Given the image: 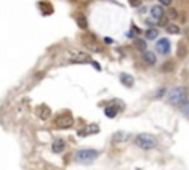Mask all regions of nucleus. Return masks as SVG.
<instances>
[{
    "label": "nucleus",
    "mask_w": 189,
    "mask_h": 170,
    "mask_svg": "<svg viewBox=\"0 0 189 170\" xmlns=\"http://www.w3.org/2000/svg\"><path fill=\"white\" fill-rule=\"evenodd\" d=\"M74 18H75L77 25H78L81 30H86V28H87V19H86V16H84L83 14H75Z\"/></svg>",
    "instance_id": "9d476101"
},
{
    "label": "nucleus",
    "mask_w": 189,
    "mask_h": 170,
    "mask_svg": "<svg viewBox=\"0 0 189 170\" xmlns=\"http://www.w3.org/2000/svg\"><path fill=\"white\" fill-rule=\"evenodd\" d=\"M98 157V151L94 150H78L75 152V160L80 163H90Z\"/></svg>",
    "instance_id": "7ed1b4c3"
},
{
    "label": "nucleus",
    "mask_w": 189,
    "mask_h": 170,
    "mask_svg": "<svg viewBox=\"0 0 189 170\" xmlns=\"http://www.w3.org/2000/svg\"><path fill=\"white\" fill-rule=\"evenodd\" d=\"M186 55H188V48H186L185 41H179V45H177V56L182 59Z\"/></svg>",
    "instance_id": "ddd939ff"
},
{
    "label": "nucleus",
    "mask_w": 189,
    "mask_h": 170,
    "mask_svg": "<svg viewBox=\"0 0 189 170\" xmlns=\"http://www.w3.org/2000/svg\"><path fill=\"white\" fill-rule=\"evenodd\" d=\"M37 114H39V117H40L41 120H46V118L50 117L52 111H50V108H49L47 105H40V107L37 108Z\"/></svg>",
    "instance_id": "6e6552de"
},
{
    "label": "nucleus",
    "mask_w": 189,
    "mask_h": 170,
    "mask_svg": "<svg viewBox=\"0 0 189 170\" xmlns=\"http://www.w3.org/2000/svg\"><path fill=\"white\" fill-rule=\"evenodd\" d=\"M167 31H169L170 34H179L180 33V28L177 27L176 24H169V25H167Z\"/></svg>",
    "instance_id": "a211bd4d"
},
{
    "label": "nucleus",
    "mask_w": 189,
    "mask_h": 170,
    "mask_svg": "<svg viewBox=\"0 0 189 170\" xmlns=\"http://www.w3.org/2000/svg\"><path fill=\"white\" fill-rule=\"evenodd\" d=\"M151 15L154 16V19H161L162 15H164V9L160 5H154L151 7Z\"/></svg>",
    "instance_id": "1a4fd4ad"
},
{
    "label": "nucleus",
    "mask_w": 189,
    "mask_h": 170,
    "mask_svg": "<svg viewBox=\"0 0 189 170\" xmlns=\"http://www.w3.org/2000/svg\"><path fill=\"white\" fill-rule=\"evenodd\" d=\"M158 30H155V28H149V30H146V33H145V36H146V39H149V40H154V39H157L158 37Z\"/></svg>",
    "instance_id": "dca6fc26"
},
{
    "label": "nucleus",
    "mask_w": 189,
    "mask_h": 170,
    "mask_svg": "<svg viewBox=\"0 0 189 170\" xmlns=\"http://www.w3.org/2000/svg\"><path fill=\"white\" fill-rule=\"evenodd\" d=\"M182 111H183V114H186V116L189 117V101H186L182 105Z\"/></svg>",
    "instance_id": "412c9836"
},
{
    "label": "nucleus",
    "mask_w": 189,
    "mask_h": 170,
    "mask_svg": "<svg viewBox=\"0 0 189 170\" xmlns=\"http://www.w3.org/2000/svg\"><path fill=\"white\" fill-rule=\"evenodd\" d=\"M65 148V142L62 141V139H55L53 143H52V150L53 152H62Z\"/></svg>",
    "instance_id": "f8f14e48"
},
{
    "label": "nucleus",
    "mask_w": 189,
    "mask_h": 170,
    "mask_svg": "<svg viewBox=\"0 0 189 170\" xmlns=\"http://www.w3.org/2000/svg\"><path fill=\"white\" fill-rule=\"evenodd\" d=\"M68 55H69L71 62H80V64L90 62V56L87 53H84V52H80V50H69Z\"/></svg>",
    "instance_id": "423d86ee"
},
{
    "label": "nucleus",
    "mask_w": 189,
    "mask_h": 170,
    "mask_svg": "<svg viewBox=\"0 0 189 170\" xmlns=\"http://www.w3.org/2000/svg\"><path fill=\"white\" fill-rule=\"evenodd\" d=\"M167 101L171 105H183L186 102V89L185 87H174L173 90H170Z\"/></svg>",
    "instance_id": "f03ea898"
},
{
    "label": "nucleus",
    "mask_w": 189,
    "mask_h": 170,
    "mask_svg": "<svg viewBox=\"0 0 189 170\" xmlns=\"http://www.w3.org/2000/svg\"><path fill=\"white\" fill-rule=\"evenodd\" d=\"M105 114L109 117V118H114L117 116V108L115 107H107L105 108Z\"/></svg>",
    "instance_id": "f3484780"
},
{
    "label": "nucleus",
    "mask_w": 189,
    "mask_h": 170,
    "mask_svg": "<svg viewBox=\"0 0 189 170\" xmlns=\"http://www.w3.org/2000/svg\"><path fill=\"white\" fill-rule=\"evenodd\" d=\"M143 61L146 62L148 65H154L157 62V58L152 52H145V53H143Z\"/></svg>",
    "instance_id": "4468645a"
},
{
    "label": "nucleus",
    "mask_w": 189,
    "mask_h": 170,
    "mask_svg": "<svg viewBox=\"0 0 189 170\" xmlns=\"http://www.w3.org/2000/svg\"><path fill=\"white\" fill-rule=\"evenodd\" d=\"M171 2H173V0H160V3L164 5V6H170V5H171Z\"/></svg>",
    "instance_id": "4be33fe9"
},
{
    "label": "nucleus",
    "mask_w": 189,
    "mask_h": 170,
    "mask_svg": "<svg viewBox=\"0 0 189 170\" xmlns=\"http://www.w3.org/2000/svg\"><path fill=\"white\" fill-rule=\"evenodd\" d=\"M81 40H83L84 46L87 49L93 50V52H102V48L99 46V43L96 41V37L90 36V34H84V36L81 37Z\"/></svg>",
    "instance_id": "20e7f679"
},
{
    "label": "nucleus",
    "mask_w": 189,
    "mask_h": 170,
    "mask_svg": "<svg viewBox=\"0 0 189 170\" xmlns=\"http://www.w3.org/2000/svg\"><path fill=\"white\" fill-rule=\"evenodd\" d=\"M135 46L139 49V50H145V49H146V43H145V40H139V39H137V40H135Z\"/></svg>",
    "instance_id": "6ab92c4d"
},
{
    "label": "nucleus",
    "mask_w": 189,
    "mask_h": 170,
    "mask_svg": "<svg viewBox=\"0 0 189 170\" xmlns=\"http://www.w3.org/2000/svg\"><path fill=\"white\" fill-rule=\"evenodd\" d=\"M74 123V118L71 114H62L59 116L56 120H55V126L56 127H61V129H67V127H71Z\"/></svg>",
    "instance_id": "39448f33"
},
{
    "label": "nucleus",
    "mask_w": 189,
    "mask_h": 170,
    "mask_svg": "<svg viewBox=\"0 0 189 170\" xmlns=\"http://www.w3.org/2000/svg\"><path fill=\"white\" fill-rule=\"evenodd\" d=\"M98 132H99V127H96V126H93V124H90V126H87V129L80 130V132H78V135L86 136V135H89V133H98Z\"/></svg>",
    "instance_id": "2eb2a0df"
},
{
    "label": "nucleus",
    "mask_w": 189,
    "mask_h": 170,
    "mask_svg": "<svg viewBox=\"0 0 189 170\" xmlns=\"http://www.w3.org/2000/svg\"><path fill=\"white\" fill-rule=\"evenodd\" d=\"M120 82L124 84V86H127V87H130V86H133V83H135V80H133V77L130 74H126V73H121L120 74Z\"/></svg>",
    "instance_id": "9b49d317"
},
{
    "label": "nucleus",
    "mask_w": 189,
    "mask_h": 170,
    "mask_svg": "<svg viewBox=\"0 0 189 170\" xmlns=\"http://www.w3.org/2000/svg\"><path fill=\"white\" fill-rule=\"evenodd\" d=\"M155 49H157V52H160V53L167 55L170 52V41L167 39H160L158 43L155 45Z\"/></svg>",
    "instance_id": "0eeeda50"
},
{
    "label": "nucleus",
    "mask_w": 189,
    "mask_h": 170,
    "mask_svg": "<svg viewBox=\"0 0 189 170\" xmlns=\"http://www.w3.org/2000/svg\"><path fill=\"white\" fill-rule=\"evenodd\" d=\"M162 93H166V89H160V92L157 93V98H158V96H161Z\"/></svg>",
    "instance_id": "5701e85b"
},
{
    "label": "nucleus",
    "mask_w": 189,
    "mask_h": 170,
    "mask_svg": "<svg viewBox=\"0 0 189 170\" xmlns=\"http://www.w3.org/2000/svg\"><path fill=\"white\" fill-rule=\"evenodd\" d=\"M161 70H162V71H171V70H173V61H169L167 64L164 62V64H162V68H161Z\"/></svg>",
    "instance_id": "aec40b11"
},
{
    "label": "nucleus",
    "mask_w": 189,
    "mask_h": 170,
    "mask_svg": "<svg viewBox=\"0 0 189 170\" xmlns=\"http://www.w3.org/2000/svg\"><path fill=\"white\" fill-rule=\"evenodd\" d=\"M135 142L139 148H142V150H145V151H149V150H152L154 147H157L158 141H157L155 136L151 135V133H141V135L136 136Z\"/></svg>",
    "instance_id": "f257e3e1"
}]
</instances>
